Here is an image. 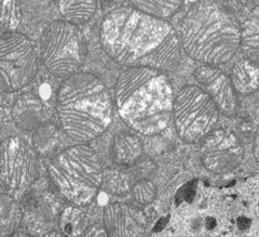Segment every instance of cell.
I'll return each mask as SVG.
<instances>
[{"label":"cell","instance_id":"52a82bcc","mask_svg":"<svg viewBox=\"0 0 259 237\" xmlns=\"http://www.w3.org/2000/svg\"><path fill=\"white\" fill-rule=\"evenodd\" d=\"M220 114L214 101L198 85H186L175 94L174 124L178 137L186 143L203 140L216 129Z\"/></svg>","mask_w":259,"mask_h":237},{"label":"cell","instance_id":"d4e9b609","mask_svg":"<svg viewBox=\"0 0 259 237\" xmlns=\"http://www.w3.org/2000/svg\"><path fill=\"white\" fill-rule=\"evenodd\" d=\"M254 155H255L256 161H258V133L257 132L254 138Z\"/></svg>","mask_w":259,"mask_h":237},{"label":"cell","instance_id":"603a6c76","mask_svg":"<svg viewBox=\"0 0 259 237\" xmlns=\"http://www.w3.org/2000/svg\"><path fill=\"white\" fill-rule=\"evenodd\" d=\"M132 195L141 205H149L157 197V186L149 180H141L132 187Z\"/></svg>","mask_w":259,"mask_h":237},{"label":"cell","instance_id":"ac0fdd59","mask_svg":"<svg viewBox=\"0 0 259 237\" xmlns=\"http://www.w3.org/2000/svg\"><path fill=\"white\" fill-rule=\"evenodd\" d=\"M58 5L65 21L77 26L87 23L97 9V2L94 0H62Z\"/></svg>","mask_w":259,"mask_h":237},{"label":"cell","instance_id":"9c48e42d","mask_svg":"<svg viewBox=\"0 0 259 237\" xmlns=\"http://www.w3.org/2000/svg\"><path fill=\"white\" fill-rule=\"evenodd\" d=\"M2 183L15 199L21 198L38 178V154L19 137L2 143Z\"/></svg>","mask_w":259,"mask_h":237},{"label":"cell","instance_id":"277c9868","mask_svg":"<svg viewBox=\"0 0 259 237\" xmlns=\"http://www.w3.org/2000/svg\"><path fill=\"white\" fill-rule=\"evenodd\" d=\"M180 40L190 59L210 66L223 65L239 51L241 25L223 6L199 2L184 16Z\"/></svg>","mask_w":259,"mask_h":237},{"label":"cell","instance_id":"5bb4252c","mask_svg":"<svg viewBox=\"0 0 259 237\" xmlns=\"http://www.w3.org/2000/svg\"><path fill=\"white\" fill-rule=\"evenodd\" d=\"M230 79L236 91L244 95L256 92L259 86L258 64L247 59L239 61L232 69Z\"/></svg>","mask_w":259,"mask_h":237},{"label":"cell","instance_id":"5b68a950","mask_svg":"<svg viewBox=\"0 0 259 237\" xmlns=\"http://www.w3.org/2000/svg\"><path fill=\"white\" fill-rule=\"evenodd\" d=\"M49 176L63 197L76 206H88L104 182V169L97 153L84 143L69 146L51 159Z\"/></svg>","mask_w":259,"mask_h":237},{"label":"cell","instance_id":"7402d4cb","mask_svg":"<svg viewBox=\"0 0 259 237\" xmlns=\"http://www.w3.org/2000/svg\"><path fill=\"white\" fill-rule=\"evenodd\" d=\"M22 12L20 3L14 0H4L2 4V30L3 32H15L20 26Z\"/></svg>","mask_w":259,"mask_h":237},{"label":"cell","instance_id":"44dd1931","mask_svg":"<svg viewBox=\"0 0 259 237\" xmlns=\"http://www.w3.org/2000/svg\"><path fill=\"white\" fill-rule=\"evenodd\" d=\"M131 5L140 11L153 16L156 19L164 20L171 18L183 6L180 0H137Z\"/></svg>","mask_w":259,"mask_h":237},{"label":"cell","instance_id":"8992f818","mask_svg":"<svg viewBox=\"0 0 259 237\" xmlns=\"http://www.w3.org/2000/svg\"><path fill=\"white\" fill-rule=\"evenodd\" d=\"M40 52L46 69L56 77L77 74L88 56L84 34L67 21H53L40 38Z\"/></svg>","mask_w":259,"mask_h":237},{"label":"cell","instance_id":"9a60e30c","mask_svg":"<svg viewBox=\"0 0 259 237\" xmlns=\"http://www.w3.org/2000/svg\"><path fill=\"white\" fill-rule=\"evenodd\" d=\"M143 154V143L139 138L126 132L119 133L112 141L115 160L124 166H132Z\"/></svg>","mask_w":259,"mask_h":237},{"label":"cell","instance_id":"cb8c5ba5","mask_svg":"<svg viewBox=\"0 0 259 237\" xmlns=\"http://www.w3.org/2000/svg\"><path fill=\"white\" fill-rule=\"evenodd\" d=\"M83 235L84 236H108L106 230H105L104 225L100 226L97 224L88 227Z\"/></svg>","mask_w":259,"mask_h":237},{"label":"cell","instance_id":"8fae6325","mask_svg":"<svg viewBox=\"0 0 259 237\" xmlns=\"http://www.w3.org/2000/svg\"><path fill=\"white\" fill-rule=\"evenodd\" d=\"M194 78L214 101L220 113L227 117L237 115L240 104L229 76L216 66L203 65L194 72Z\"/></svg>","mask_w":259,"mask_h":237},{"label":"cell","instance_id":"7a4b0ae2","mask_svg":"<svg viewBox=\"0 0 259 237\" xmlns=\"http://www.w3.org/2000/svg\"><path fill=\"white\" fill-rule=\"evenodd\" d=\"M174 89L164 72L148 67H128L120 73L115 102L125 124L141 134L163 132L173 117Z\"/></svg>","mask_w":259,"mask_h":237},{"label":"cell","instance_id":"2e32d148","mask_svg":"<svg viewBox=\"0 0 259 237\" xmlns=\"http://www.w3.org/2000/svg\"><path fill=\"white\" fill-rule=\"evenodd\" d=\"M259 11L258 6H256L252 12L249 13L248 18L241 27V44L240 48L246 56V59L258 62V51H259Z\"/></svg>","mask_w":259,"mask_h":237},{"label":"cell","instance_id":"7c38bea8","mask_svg":"<svg viewBox=\"0 0 259 237\" xmlns=\"http://www.w3.org/2000/svg\"><path fill=\"white\" fill-rule=\"evenodd\" d=\"M103 225L108 236L137 237L147 227L145 212L125 202H112L103 211Z\"/></svg>","mask_w":259,"mask_h":237},{"label":"cell","instance_id":"30bf717a","mask_svg":"<svg viewBox=\"0 0 259 237\" xmlns=\"http://www.w3.org/2000/svg\"><path fill=\"white\" fill-rule=\"evenodd\" d=\"M202 141L201 161L209 173L224 175L242 163L244 150L236 133L223 128L215 129Z\"/></svg>","mask_w":259,"mask_h":237},{"label":"cell","instance_id":"6da1fadb","mask_svg":"<svg viewBox=\"0 0 259 237\" xmlns=\"http://www.w3.org/2000/svg\"><path fill=\"white\" fill-rule=\"evenodd\" d=\"M100 42L112 61L127 69L173 72L181 63V40L172 24L132 5L115 8L104 16Z\"/></svg>","mask_w":259,"mask_h":237},{"label":"cell","instance_id":"4fadbf2b","mask_svg":"<svg viewBox=\"0 0 259 237\" xmlns=\"http://www.w3.org/2000/svg\"><path fill=\"white\" fill-rule=\"evenodd\" d=\"M12 119L23 130L36 129L42 124L44 105L31 93L20 95L13 106Z\"/></svg>","mask_w":259,"mask_h":237},{"label":"cell","instance_id":"e0dca14e","mask_svg":"<svg viewBox=\"0 0 259 237\" xmlns=\"http://www.w3.org/2000/svg\"><path fill=\"white\" fill-rule=\"evenodd\" d=\"M32 144L38 155L44 157L51 156L61 145L60 130L52 122H42L35 129L32 134Z\"/></svg>","mask_w":259,"mask_h":237},{"label":"cell","instance_id":"484cf974","mask_svg":"<svg viewBox=\"0 0 259 237\" xmlns=\"http://www.w3.org/2000/svg\"><path fill=\"white\" fill-rule=\"evenodd\" d=\"M46 236H62L61 233H49Z\"/></svg>","mask_w":259,"mask_h":237},{"label":"cell","instance_id":"3957f363","mask_svg":"<svg viewBox=\"0 0 259 237\" xmlns=\"http://www.w3.org/2000/svg\"><path fill=\"white\" fill-rule=\"evenodd\" d=\"M56 110L64 131L79 143L99 138L109 128L113 117L109 90L91 73H77L63 81Z\"/></svg>","mask_w":259,"mask_h":237},{"label":"cell","instance_id":"d6986e66","mask_svg":"<svg viewBox=\"0 0 259 237\" xmlns=\"http://www.w3.org/2000/svg\"><path fill=\"white\" fill-rule=\"evenodd\" d=\"M10 194L0 196V236H11L22 222V211Z\"/></svg>","mask_w":259,"mask_h":237},{"label":"cell","instance_id":"ba28073f","mask_svg":"<svg viewBox=\"0 0 259 237\" xmlns=\"http://www.w3.org/2000/svg\"><path fill=\"white\" fill-rule=\"evenodd\" d=\"M38 59L30 40L20 32H3L0 38V79L5 92L28 86L38 72Z\"/></svg>","mask_w":259,"mask_h":237},{"label":"cell","instance_id":"ffe728a7","mask_svg":"<svg viewBox=\"0 0 259 237\" xmlns=\"http://www.w3.org/2000/svg\"><path fill=\"white\" fill-rule=\"evenodd\" d=\"M60 228L64 236H82L88 228V218L84 211L76 205L64 208L60 216Z\"/></svg>","mask_w":259,"mask_h":237}]
</instances>
